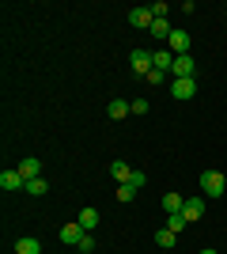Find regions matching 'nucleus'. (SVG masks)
<instances>
[{
  "label": "nucleus",
  "mask_w": 227,
  "mask_h": 254,
  "mask_svg": "<svg viewBox=\"0 0 227 254\" xmlns=\"http://www.w3.org/2000/svg\"><path fill=\"white\" fill-rule=\"evenodd\" d=\"M136 190H140V186H133V182H125V186H118V193H114V197H118L121 205H129L133 197H136Z\"/></svg>",
  "instance_id": "nucleus-18"
},
{
  "label": "nucleus",
  "mask_w": 227,
  "mask_h": 254,
  "mask_svg": "<svg viewBox=\"0 0 227 254\" xmlns=\"http://www.w3.org/2000/svg\"><path fill=\"white\" fill-rule=\"evenodd\" d=\"M151 68H155V72H163V76H171V68H174V53L171 50H151Z\"/></svg>",
  "instance_id": "nucleus-4"
},
{
  "label": "nucleus",
  "mask_w": 227,
  "mask_h": 254,
  "mask_svg": "<svg viewBox=\"0 0 227 254\" xmlns=\"http://www.w3.org/2000/svg\"><path fill=\"white\" fill-rule=\"evenodd\" d=\"M182 212H185V220H201L205 216V197H185Z\"/></svg>",
  "instance_id": "nucleus-11"
},
{
  "label": "nucleus",
  "mask_w": 227,
  "mask_h": 254,
  "mask_svg": "<svg viewBox=\"0 0 227 254\" xmlns=\"http://www.w3.org/2000/svg\"><path fill=\"white\" fill-rule=\"evenodd\" d=\"M110 175L118 179V186H125V182H133V179H136V171H133L129 163H121V159H114V163H110Z\"/></svg>",
  "instance_id": "nucleus-9"
},
{
  "label": "nucleus",
  "mask_w": 227,
  "mask_h": 254,
  "mask_svg": "<svg viewBox=\"0 0 227 254\" xmlns=\"http://www.w3.org/2000/svg\"><path fill=\"white\" fill-rule=\"evenodd\" d=\"M84 228H80V224H65V228H61V243L65 247H80V239H84Z\"/></svg>",
  "instance_id": "nucleus-10"
},
{
  "label": "nucleus",
  "mask_w": 227,
  "mask_h": 254,
  "mask_svg": "<svg viewBox=\"0 0 227 254\" xmlns=\"http://www.w3.org/2000/svg\"><path fill=\"white\" fill-rule=\"evenodd\" d=\"M45 190H49V186H45V179H27V193H34V197H42Z\"/></svg>",
  "instance_id": "nucleus-21"
},
{
  "label": "nucleus",
  "mask_w": 227,
  "mask_h": 254,
  "mask_svg": "<svg viewBox=\"0 0 227 254\" xmlns=\"http://www.w3.org/2000/svg\"><path fill=\"white\" fill-rule=\"evenodd\" d=\"M182 205H185L182 193H163V209H167V216H171V212H182Z\"/></svg>",
  "instance_id": "nucleus-17"
},
{
  "label": "nucleus",
  "mask_w": 227,
  "mask_h": 254,
  "mask_svg": "<svg viewBox=\"0 0 227 254\" xmlns=\"http://www.w3.org/2000/svg\"><path fill=\"white\" fill-rule=\"evenodd\" d=\"M201 254H216V251H201Z\"/></svg>",
  "instance_id": "nucleus-25"
},
{
  "label": "nucleus",
  "mask_w": 227,
  "mask_h": 254,
  "mask_svg": "<svg viewBox=\"0 0 227 254\" xmlns=\"http://www.w3.org/2000/svg\"><path fill=\"white\" fill-rule=\"evenodd\" d=\"M133 114H148V99H133Z\"/></svg>",
  "instance_id": "nucleus-23"
},
{
  "label": "nucleus",
  "mask_w": 227,
  "mask_h": 254,
  "mask_svg": "<svg viewBox=\"0 0 227 254\" xmlns=\"http://www.w3.org/2000/svg\"><path fill=\"white\" fill-rule=\"evenodd\" d=\"M151 38H155V42H167V38H171V23L167 19H151Z\"/></svg>",
  "instance_id": "nucleus-16"
},
{
  "label": "nucleus",
  "mask_w": 227,
  "mask_h": 254,
  "mask_svg": "<svg viewBox=\"0 0 227 254\" xmlns=\"http://www.w3.org/2000/svg\"><path fill=\"white\" fill-rule=\"evenodd\" d=\"M129 64H133V76H144V80H148V72H151V50H133L129 53Z\"/></svg>",
  "instance_id": "nucleus-2"
},
{
  "label": "nucleus",
  "mask_w": 227,
  "mask_h": 254,
  "mask_svg": "<svg viewBox=\"0 0 227 254\" xmlns=\"http://www.w3.org/2000/svg\"><path fill=\"white\" fill-rule=\"evenodd\" d=\"M193 72H197V64H193V57H189V53L174 57V68H171L174 80H193Z\"/></svg>",
  "instance_id": "nucleus-3"
},
{
  "label": "nucleus",
  "mask_w": 227,
  "mask_h": 254,
  "mask_svg": "<svg viewBox=\"0 0 227 254\" xmlns=\"http://www.w3.org/2000/svg\"><path fill=\"white\" fill-rule=\"evenodd\" d=\"M171 95L182 99V103H185V99H193L197 95V80H171Z\"/></svg>",
  "instance_id": "nucleus-6"
},
{
  "label": "nucleus",
  "mask_w": 227,
  "mask_h": 254,
  "mask_svg": "<svg viewBox=\"0 0 227 254\" xmlns=\"http://www.w3.org/2000/svg\"><path fill=\"white\" fill-rule=\"evenodd\" d=\"M80 251H84V254H91V251H95V235H91V232H87L84 239H80Z\"/></svg>",
  "instance_id": "nucleus-22"
},
{
  "label": "nucleus",
  "mask_w": 227,
  "mask_h": 254,
  "mask_svg": "<svg viewBox=\"0 0 227 254\" xmlns=\"http://www.w3.org/2000/svg\"><path fill=\"white\" fill-rule=\"evenodd\" d=\"M151 19H155V15H151V8H129V23L136 27V31H148Z\"/></svg>",
  "instance_id": "nucleus-8"
},
{
  "label": "nucleus",
  "mask_w": 227,
  "mask_h": 254,
  "mask_svg": "<svg viewBox=\"0 0 227 254\" xmlns=\"http://www.w3.org/2000/svg\"><path fill=\"white\" fill-rule=\"evenodd\" d=\"M185 224H189V220H185V212H171V216H167V228H171V232H182Z\"/></svg>",
  "instance_id": "nucleus-20"
},
{
  "label": "nucleus",
  "mask_w": 227,
  "mask_h": 254,
  "mask_svg": "<svg viewBox=\"0 0 227 254\" xmlns=\"http://www.w3.org/2000/svg\"><path fill=\"white\" fill-rule=\"evenodd\" d=\"M224 190H227V179L220 171H205V175H201V193H205V197H220Z\"/></svg>",
  "instance_id": "nucleus-1"
},
{
  "label": "nucleus",
  "mask_w": 227,
  "mask_h": 254,
  "mask_svg": "<svg viewBox=\"0 0 227 254\" xmlns=\"http://www.w3.org/2000/svg\"><path fill=\"white\" fill-rule=\"evenodd\" d=\"M19 175H23V179H42V163H38V159H23V163H19Z\"/></svg>",
  "instance_id": "nucleus-15"
},
{
  "label": "nucleus",
  "mask_w": 227,
  "mask_h": 254,
  "mask_svg": "<svg viewBox=\"0 0 227 254\" xmlns=\"http://www.w3.org/2000/svg\"><path fill=\"white\" fill-rule=\"evenodd\" d=\"M155 243H159V247H174V243H178V232H171V228H159V232H155Z\"/></svg>",
  "instance_id": "nucleus-19"
},
{
  "label": "nucleus",
  "mask_w": 227,
  "mask_h": 254,
  "mask_svg": "<svg viewBox=\"0 0 227 254\" xmlns=\"http://www.w3.org/2000/svg\"><path fill=\"white\" fill-rule=\"evenodd\" d=\"M76 224H80L84 232H95V228H98V209H91V205H87V209L80 212V220H76Z\"/></svg>",
  "instance_id": "nucleus-12"
},
{
  "label": "nucleus",
  "mask_w": 227,
  "mask_h": 254,
  "mask_svg": "<svg viewBox=\"0 0 227 254\" xmlns=\"http://www.w3.org/2000/svg\"><path fill=\"white\" fill-rule=\"evenodd\" d=\"M15 254H42V243L34 235H23L19 243H15Z\"/></svg>",
  "instance_id": "nucleus-14"
},
{
  "label": "nucleus",
  "mask_w": 227,
  "mask_h": 254,
  "mask_svg": "<svg viewBox=\"0 0 227 254\" xmlns=\"http://www.w3.org/2000/svg\"><path fill=\"white\" fill-rule=\"evenodd\" d=\"M167 50H171L174 57L189 53V34H185V31H171V38H167Z\"/></svg>",
  "instance_id": "nucleus-7"
},
{
  "label": "nucleus",
  "mask_w": 227,
  "mask_h": 254,
  "mask_svg": "<svg viewBox=\"0 0 227 254\" xmlns=\"http://www.w3.org/2000/svg\"><path fill=\"white\" fill-rule=\"evenodd\" d=\"M129 110H133V103H125V99H114V103L106 106V114L114 118V122H121V118H129Z\"/></svg>",
  "instance_id": "nucleus-13"
},
{
  "label": "nucleus",
  "mask_w": 227,
  "mask_h": 254,
  "mask_svg": "<svg viewBox=\"0 0 227 254\" xmlns=\"http://www.w3.org/2000/svg\"><path fill=\"white\" fill-rule=\"evenodd\" d=\"M0 186L4 190H27V179L19 175V167H8V171H0Z\"/></svg>",
  "instance_id": "nucleus-5"
},
{
  "label": "nucleus",
  "mask_w": 227,
  "mask_h": 254,
  "mask_svg": "<svg viewBox=\"0 0 227 254\" xmlns=\"http://www.w3.org/2000/svg\"><path fill=\"white\" fill-rule=\"evenodd\" d=\"M163 80H167V76H163V72H155V68H151V72H148V84H155V87H159Z\"/></svg>",
  "instance_id": "nucleus-24"
}]
</instances>
